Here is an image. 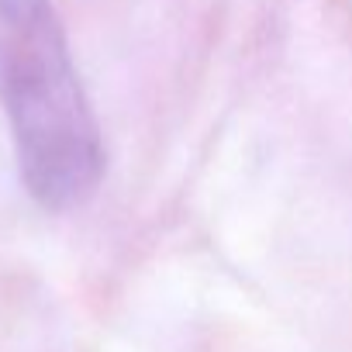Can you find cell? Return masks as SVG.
Here are the masks:
<instances>
[{
	"label": "cell",
	"mask_w": 352,
	"mask_h": 352,
	"mask_svg": "<svg viewBox=\"0 0 352 352\" xmlns=\"http://www.w3.org/2000/svg\"><path fill=\"white\" fill-rule=\"evenodd\" d=\"M0 107L28 194L52 211L83 204L104 145L52 0H0Z\"/></svg>",
	"instance_id": "1"
}]
</instances>
